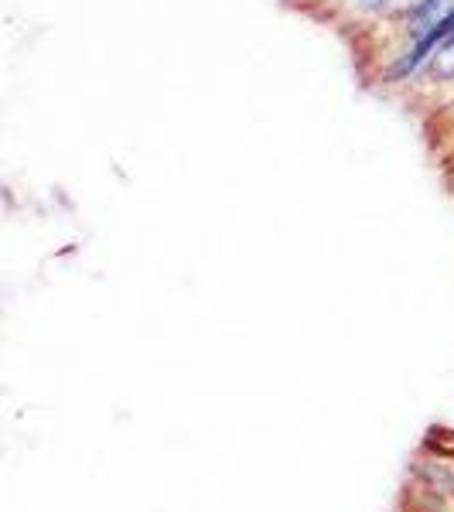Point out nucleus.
Segmentation results:
<instances>
[{
    "label": "nucleus",
    "mask_w": 454,
    "mask_h": 512,
    "mask_svg": "<svg viewBox=\"0 0 454 512\" xmlns=\"http://www.w3.org/2000/svg\"><path fill=\"white\" fill-rule=\"evenodd\" d=\"M427 65H431L437 82H454V38L444 41V45L437 48V55Z\"/></svg>",
    "instance_id": "f257e3e1"
},
{
    "label": "nucleus",
    "mask_w": 454,
    "mask_h": 512,
    "mask_svg": "<svg viewBox=\"0 0 454 512\" xmlns=\"http://www.w3.org/2000/svg\"><path fill=\"white\" fill-rule=\"evenodd\" d=\"M393 4H396V0H356V7H359V11H366V14H383V11H390Z\"/></svg>",
    "instance_id": "f03ea898"
}]
</instances>
